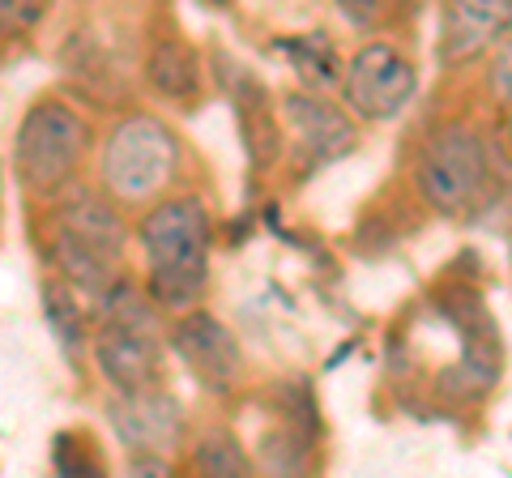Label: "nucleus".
Returning a JSON list of instances; mask_svg holds the SVG:
<instances>
[{
  "mask_svg": "<svg viewBox=\"0 0 512 478\" xmlns=\"http://www.w3.org/2000/svg\"><path fill=\"white\" fill-rule=\"evenodd\" d=\"M141 244L150 257V291L158 304L188 308L205 291V257H210V218L197 201H167L141 222Z\"/></svg>",
  "mask_w": 512,
  "mask_h": 478,
  "instance_id": "f257e3e1",
  "label": "nucleus"
},
{
  "mask_svg": "<svg viewBox=\"0 0 512 478\" xmlns=\"http://www.w3.org/2000/svg\"><path fill=\"white\" fill-rule=\"evenodd\" d=\"M175 158L180 146L167 124H158L154 116H128L103 150V180L124 201H146L171 180Z\"/></svg>",
  "mask_w": 512,
  "mask_h": 478,
  "instance_id": "f03ea898",
  "label": "nucleus"
},
{
  "mask_svg": "<svg viewBox=\"0 0 512 478\" xmlns=\"http://www.w3.org/2000/svg\"><path fill=\"white\" fill-rule=\"evenodd\" d=\"M82 150H86V120L73 107L47 99L26 111L18 129V171L35 193H47V188L69 180Z\"/></svg>",
  "mask_w": 512,
  "mask_h": 478,
  "instance_id": "7ed1b4c3",
  "label": "nucleus"
},
{
  "mask_svg": "<svg viewBox=\"0 0 512 478\" xmlns=\"http://www.w3.org/2000/svg\"><path fill=\"white\" fill-rule=\"evenodd\" d=\"M483 175H487L483 141H478L466 124H444V129L431 137V146L419 163V188L440 210H466L474 193L483 188Z\"/></svg>",
  "mask_w": 512,
  "mask_h": 478,
  "instance_id": "20e7f679",
  "label": "nucleus"
},
{
  "mask_svg": "<svg viewBox=\"0 0 512 478\" xmlns=\"http://www.w3.org/2000/svg\"><path fill=\"white\" fill-rule=\"evenodd\" d=\"M414 94V69L389 43H367L346 69V103L363 120H389L397 116Z\"/></svg>",
  "mask_w": 512,
  "mask_h": 478,
  "instance_id": "39448f33",
  "label": "nucleus"
},
{
  "mask_svg": "<svg viewBox=\"0 0 512 478\" xmlns=\"http://www.w3.org/2000/svg\"><path fill=\"white\" fill-rule=\"evenodd\" d=\"M111 427L128 449L163 457V449L180 440V402L158 389L120 393V402H111Z\"/></svg>",
  "mask_w": 512,
  "mask_h": 478,
  "instance_id": "423d86ee",
  "label": "nucleus"
},
{
  "mask_svg": "<svg viewBox=\"0 0 512 478\" xmlns=\"http://www.w3.org/2000/svg\"><path fill=\"white\" fill-rule=\"evenodd\" d=\"M175 350L210 389H227L239 376V346L231 338V329L214 321L210 312H188L175 325Z\"/></svg>",
  "mask_w": 512,
  "mask_h": 478,
  "instance_id": "0eeeda50",
  "label": "nucleus"
},
{
  "mask_svg": "<svg viewBox=\"0 0 512 478\" xmlns=\"http://www.w3.org/2000/svg\"><path fill=\"white\" fill-rule=\"evenodd\" d=\"M94 359H99L103 376L120 393H146L158 376V346L154 333H137L124 325H107L94 342Z\"/></svg>",
  "mask_w": 512,
  "mask_h": 478,
  "instance_id": "6e6552de",
  "label": "nucleus"
},
{
  "mask_svg": "<svg viewBox=\"0 0 512 478\" xmlns=\"http://www.w3.org/2000/svg\"><path fill=\"white\" fill-rule=\"evenodd\" d=\"M286 120H291L303 150H308L316 163H333V158L355 150V124H350L338 107L316 99V94H286Z\"/></svg>",
  "mask_w": 512,
  "mask_h": 478,
  "instance_id": "1a4fd4ad",
  "label": "nucleus"
},
{
  "mask_svg": "<svg viewBox=\"0 0 512 478\" xmlns=\"http://www.w3.org/2000/svg\"><path fill=\"white\" fill-rule=\"evenodd\" d=\"M512 26V0H466V5H448L444 13V56L466 60Z\"/></svg>",
  "mask_w": 512,
  "mask_h": 478,
  "instance_id": "9d476101",
  "label": "nucleus"
},
{
  "mask_svg": "<svg viewBox=\"0 0 512 478\" xmlns=\"http://www.w3.org/2000/svg\"><path fill=\"white\" fill-rule=\"evenodd\" d=\"M227 82H231V99H235V116H239V133H244L248 158L261 171L274 167L282 154V129L265 103V90L244 73H227Z\"/></svg>",
  "mask_w": 512,
  "mask_h": 478,
  "instance_id": "9b49d317",
  "label": "nucleus"
},
{
  "mask_svg": "<svg viewBox=\"0 0 512 478\" xmlns=\"http://www.w3.org/2000/svg\"><path fill=\"white\" fill-rule=\"evenodd\" d=\"M56 231L82 239V244L107 252V257H124V222H120V214L111 210L107 201L90 197V193H77L73 201L60 205Z\"/></svg>",
  "mask_w": 512,
  "mask_h": 478,
  "instance_id": "f8f14e48",
  "label": "nucleus"
},
{
  "mask_svg": "<svg viewBox=\"0 0 512 478\" xmlns=\"http://www.w3.org/2000/svg\"><path fill=\"white\" fill-rule=\"evenodd\" d=\"M52 252H56L60 274L86 295H107L111 286L120 282V257H107V252L90 248V244H82V239H73L64 231H56Z\"/></svg>",
  "mask_w": 512,
  "mask_h": 478,
  "instance_id": "ddd939ff",
  "label": "nucleus"
},
{
  "mask_svg": "<svg viewBox=\"0 0 512 478\" xmlns=\"http://www.w3.org/2000/svg\"><path fill=\"white\" fill-rule=\"evenodd\" d=\"M146 77L154 90H163L167 99H192L201 86V69H197V52L175 39L154 43V52L146 60Z\"/></svg>",
  "mask_w": 512,
  "mask_h": 478,
  "instance_id": "4468645a",
  "label": "nucleus"
},
{
  "mask_svg": "<svg viewBox=\"0 0 512 478\" xmlns=\"http://www.w3.org/2000/svg\"><path fill=\"white\" fill-rule=\"evenodd\" d=\"M197 478H256L252 474V461L244 457V449L231 440V436H205L197 444Z\"/></svg>",
  "mask_w": 512,
  "mask_h": 478,
  "instance_id": "2eb2a0df",
  "label": "nucleus"
},
{
  "mask_svg": "<svg viewBox=\"0 0 512 478\" xmlns=\"http://www.w3.org/2000/svg\"><path fill=\"white\" fill-rule=\"evenodd\" d=\"M261 466L269 478H308V457H303V436H295L291 427L269 432L261 440Z\"/></svg>",
  "mask_w": 512,
  "mask_h": 478,
  "instance_id": "dca6fc26",
  "label": "nucleus"
},
{
  "mask_svg": "<svg viewBox=\"0 0 512 478\" xmlns=\"http://www.w3.org/2000/svg\"><path fill=\"white\" fill-rule=\"evenodd\" d=\"M282 52L295 60L299 73L308 77L312 86H333L338 82V56H333V47L329 43H320V39H282Z\"/></svg>",
  "mask_w": 512,
  "mask_h": 478,
  "instance_id": "f3484780",
  "label": "nucleus"
},
{
  "mask_svg": "<svg viewBox=\"0 0 512 478\" xmlns=\"http://www.w3.org/2000/svg\"><path fill=\"white\" fill-rule=\"evenodd\" d=\"M43 304H47V321H52V329L60 333L69 346L82 342V312H77L73 295L64 282H47L43 286Z\"/></svg>",
  "mask_w": 512,
  "mask_h": 478,
  "instance_id": "a211bd4d",
  "label": "nucleus"
},
{
  "mask_svg": "<svg viewBox=\"0 0 512 478\" xmlns=\"http://www.w3.org/2000/svg\"><path fill=\"white\" fill-rule=\"evenodd\" d=\"M52 457H56V478H107L99 461H94L86 449H77L73 436H56Z\"/></svg>",
  "mask_w": 512,
  "mask_h": 478,
  "instance_id": "6ab92c4d",
  "label": "nucleus"
},
{
  "mask_svg": "<svg viewBox=\"0 0 512 478\" xmlns=\"http://www.w3.org/2000/svg\"><path fill=\"white\" fill-rule=\"evenodd\" d=\"M491 90L512 103V39H504L500 52H495V60H491Z\"/></svg>",
  "mask_w": 512,
  "mask_h": 478,
  "instance_id": "aec40b11",
  "label": "nucleus"
},
{
  "mask_svg": "<svg viewBox=\"0 0 512 478\" xmlns=\"http://www.w3.org/2000/svg\"><path fill=\"white\" fill-rule=\"evenodd\" d=\"M128 478H175V470H171V461L158 457V453H133Z\"/></svg>",
  "mask_w": 512,
  "mask_h": 478,
  "instance_id": "412c9836",
  "label": "nucleus"
},
{
  "mask_svg": "<svg viewBox=\"0 0 512 478\" xmlns=\"http://www.w3.org/2000/svg\"><path fill=\"white\" fill-rule=\"evenodd\" d=\"M39 18H43V5H9V0H0V30L35 26Z\"/></svg>",
  "mask_w": 512,
  "mask_h": 478,
  "instance_id": "4be33fe9",
  "label": "nucleus"
}]
</instances>
